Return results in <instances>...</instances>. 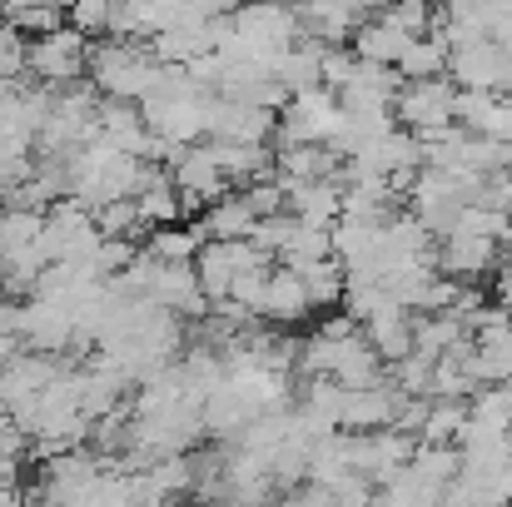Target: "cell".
Instances as JSON below:
<instances>
[{"label":"cell","instance_id":"4","mask_svg":"<svg viewBox=\"0 0 512 507\" xmlns=\"http://www.w3.org/2000/svg\"><path fill=\"white\" fill-rule=\"evenodd\" d=\"M448 75H453L463 90H498V95H503L512 80V50L503 40H493V35H478V40H468V45L453 50Z\"/></svg>","mask_w":512,"mask_h":507},{"label":"cell","instance_id":"18","mask_svg":"<svg viewBox=\"0 0 512 507\" xmlns=\"http://www.w3.org/2000/svg\"><path fill=\"white\" fill-rule=\"evenodd\" d=\"M5 20H10L15 30H25V35H50V30H60L70 15H65V5H60V0H40V5L5 10Z\"/></svg>","mask_w":512,"mask_h":507},{"label":"cell","instance_id":"6","mask_svg":"<svg viewBox=\"0 0 512 507\" xmlns=\"http://www.w3.org/2000/svg\"><path fill=\"white\" fill-rule=\"evenodd\" d=\"M264 324H274V329H294V324H304L309 314H314V299H309V284H304V274L299 269H289V264H279V269H269V289H264Z\"/></svg>","mask_w":512,"mask_h":507},{"label":"cell","instance_id":"14","mask_svg":"<svg viewBox=\"0 0 512 507\" xmlns=\"http://www.w3.org/2000/svg\"><path fill=\"white\" fill-rule=\"evenodd\" d=\"M299 274H304V284H309L314 309H343V294H348V269H343L339 254L314 259V264H304Z\"/></svg>","mask_w":512,"mask_h":507},{"label":"cell","instance_id":"15","mask_svg":"<svg viewBox=\"0 0 512 507\" xmlns=\"http://www.w3.org/2000/svg\"><path fill=\"white\" fill-rule=\"evenodd\" d=\"M468 428V398H433V413L423 423V443H458Z\"/></svg>","mask_w":512,"mask_h":507},{"label":"cell","instance_id":"8","mask_svg":"<svg viewBox=\"0 0 512 507\" xmlns=\"http://www.w3.org/2000/svg\"><path fill=\"white\" fill-rule=\"evenodd\" d=\"M170 174H174V184H179V189H199L209 204H214V199H224V194L234 189V179L219 169V160H214V150H209V145H189V155H184Z\"/></svg>","mask_w":512,"mask_h":507},{"label":"cell","instance_id":"21","mask_svg":"<svg viewBox=\"0 0 512 507\" xmlns=\"http://www.w3.org/2000/svg\"><path fill=\"white\" fill-rule=\"evenodd\" d=\"M294 229H299V214H294V209H279V214H259V219H254V234H249V239H254L259 249L279 254V249L289 244V234H294Z\"/></svg>","mask_w":512,"mask_h":507},{"label":"cell","instance_id":"11","mask_svg":"<svg viewBox=\"0 0 512 507\" xmlns=\"http://www.w3.org/2000/svg\"><path fill=\"white\" fill-rule=\"evenodd\" d=\"M254 219H259V214H254L249 199L234 194V189L199 214V224L209 229V239H249V234H254Z\"/></svg>","mask_w":512,"mask_h":507},{"label":"cell","instance_id":"13","mask_svg":"<svg viewBox=\"0 0 512 507\" xmlns=\"http://www.w3.org/2000/svg\"><path fill=\"white\" fill-rule=\"evenodd\" d=\"M329 254H334V224H309V219H299V229L289 234V244H284L274 259L289 264V269H304V264L329 259Z\"/></svg>","mask_w":512,"mask_h":507},{"label":"cell","instance_id":"10","mask_svg":"<svg viewBox=\"0 0 512 507\" xmlns=\"http://www.w3.org/2000/svg\"><path fill=\"white\" fill-rule=\"evenodd\" d=\"M209 244V229L199 224V219H179V224H160V229H150L145 234V249L155 254V259H165V264H174V259H199V249Z\"/></svg>","mask_w":512,"mask_h":507},{"label":"cell","instance_id":"7","mask_svg":"<svg viewBox=\"0 0 512 507\" xmlns=\"http://www.w3.org/2000/svg\"><path fill=\"white\" fill-rule=\"evenodd\" d=\"M408 40H413V30H403V25H393L388 15H373V20H358V30H353V50H358V60H378V65H398V55L408 50Z\"/></svg>","mask_w":512,"mask_h":507},{"label":"cell","instance_id":"5","mask_svg":"<svg viewBox=\"0 0 512 507\" xmlns=\"http://www.w3.org/2000/svg\"><path fill=\"white\" fill-rule=\"evenodd\" d=\"M498 259H503V249H498L493 234H463V229H453V234L438 239V269L453 274V279H463V284L488 279V269H498Z\"/></svg>","mask_w":512,"mask_h":507},{"label":"cell","instance_id":"27","mask_svg":"<svg viewBox=\"0 0 512 507\" xmlns=\"http://www.w3.org/2000/svg\"><path fill=\"white\" fill-rule=\"evenodd\" d=\"M508 169H512V160H508Z\"/></svg>","mask_w":512,"mask_h":507},{"label":"cell","instance_id":"23","mask_svg":"<svg viewBox=\"0 0 512 507\" xmlns=\"http://www.w3.org/2000/svg\"><path fill=\"white\" fill-rule=\"evenodd\" d=\"M498 249H503V259H512V224L498 234Z\"/></svg>","mask_w":512,"mask_h":507},{"label":"cell","instance_id":"24","mask_svg":"<svg viewBox=\"0 0 512 507\" xmlns=\"http://www.w3.org/2000/svg\"><path fill=\"white\" fill-rule=\"evenodd\" d=\"M388 5H398V0H368V15H378V10H388Z\"/></svg>","mask_w":512,"mask_h":507},{"label":"cell","instance_id":"3","mask_svg":"<svg viewBox=\"0 0 512 507\" xmlns=\"http://www.w3.org/2000/svg\"><path fill=\"white\" fill-rule=\"evenodd\" d=\"M25 60H30V75H35V80H50V85L85 80V75H90V35L65 20L60 30L35 35L30 50H25Z\"/></svg>","mask_w":512,"mask_h":507},{"label":"cell","instance_id":"22","mask_svg":"<svg viewBox=\"0 0 512 507\" xmlns=\"http://www.w3.org/2000/svg\"><path fill=\"white\" fill-rule=\"evenodd\" d=\"M65 15L85 35H105L110 30V15H115V0H75V5H65Z\"/></svg>","mask_w":512,"mask_h":507},{"label":"cell","instance_id":"26","mask_svg":"<svg viewBox=\"0 0 512 507\" xmlns=\"http://www.w3.org/2000/svg\"><path fill=\"white\" fill-rule=\"evenodd\" d=\"M60 5H75V0H60Z\"/></svg>","mask_w":512,"mask_h":507},{"label":"cell","instance_id":"25","mask_svg":"<svg viewBox=\"0 0 512 507\" xmlns=\"http://www.w3.org/2000/svg\"><path fill=\"white\" fill-rule=\"evenodd\" d=\"M503 393H508V398H512V373H508V378H503Z\"/></svg>","mask_w":512,"mask_h":507},{"label":"cell","instance_id":"9","mask_svg":"<svg viewBox=\"0 0 512 507\" xmlns=\"http://www.w3.org/2000/svg\"><path fill=\"white\" fill-rule=\"evenodd\" d=\"M279 174H289V179H339L343 155L334 145H279Z\"/></svg>","mask_w":512,"mask_h":507},{"label":"cell","instance_id":"20","mask_svg":"<svg viewBox=\"0 0 512 507\" xmlns=\"http://www.w3.org/2000/svg\"><path fill=\"white\" fill-rule=\"evenodd\" d=\"M358 50L353 45H324V55H319V75H324V85L329 90H343V85H353V75H358Z\"/></svg>","mask_w":512,"mask_h":507},{"label":"cell","instance_id":"12","mask_svg":"<svg viewBox=\"0 0 512 507\" xmlns=\"http://www.w3.org/2000/svg\"><path fill=\"white\" fill-rule=\"evenodd\" d=\"M448 60H453L448 40L438 30H428V35L408 40V50L398 55V70H403V80H428V75H448Z\"/></svg>","mask_w":512,"mask_h":507},{"label":"cell","instance_id":"16","mask_svg":"<svg viewBox=\"0 0 512 507\" xmlns=\"http://www.w3.org/2000/svg\"><path fill=\"white\" fill-rule=\"evenodd\" d=\"M40 229H45V214L40 209H0V254L10 259V254H20V249H30L35 239H40Z\"/></svg>","mask_w":512,"mask_h":507},{"label":"cell","instance_id":"2","mask_svg":"<svg viewBox=\"0 0 512 507\" xmlns=\"http://www.w3.org/2000/svg\"><path fill=\"white\" fill-rule=\"evenodd\" d=\"M343 125L339 90L309 85L279 110V145H329Z\"/></svg>","mask_w":512,"mask_h":507},{"label":"cell","instance_id":"19","mask_svg":"<svg viewBox=\"0 0 512 507\" xmlns=\"http://www.w3.org/2000/svg\"><path fill=\"white\" fill-rule=\"evenodd\" d=\"M378 15H388L393 25H403V30H413V35H428V30H438L443 5H438V0H398V5H388V10H378Z\"/></svg>","mask_w":512,"mask_h":507},{"label":"cell","instance_id":"17","mask_svg":"<svg viewBox=\"0 0 512 507\" xmlns=\"http://www.w3.org/2000/svg\"><path fill=\"white\" fill-rule=\"evenodd\" d=\"M95 224H100V234H130V239H145V234H150V224L140 219V204H135V194L100 204V209H95Z\"/></svg>","mask_w":512,"mask_h":507},{"label":"cell","instance_id":"1","mask_svg":"<svg viewBox=\"0 0 512 507\" xmlns=\"http://www.w3.org/2000/svg\"><path fill=\"white\" fill-rule=\"evenodd\" d=\"M453 100H458V80L453 75H428V80H403L398 100H393V115L398 125H408L423 145L443 140L458 115H453Z\"/></svg>","mask_w":512,"mask_h":507}]
</instances>
